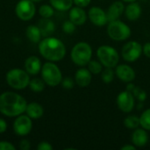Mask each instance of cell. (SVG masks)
I'll return each instance as SVG.
<instances>
[{"mask_svg": "<svg viewBox=\"0 0 150 150\" xmlns=\"http://www.w3.org/2000/svg\"><path fill=\"white\" fill-rule=\"evenodd\" d=\"M26 100L18 93L6 91L0 95V112L7 117H18L25 112Z\"/></svg>", "mask_w": 150, "mask_h": 150, "instance_id": "6da1fadb", "label": "cell"}, {"mask_svg": "<svg viewBox=\"0 0 150 150\" xmlns=\"http://www.w3.org/2000/svg\"><path fill=\"white\" fill-rule=\"evenodd\" d=\"M40 54L50 62H59L66 54V47L63 42L54 37H46L39 44Z\"/></svg>", "mask_w": 150, "mask_h": 150, "instance_id": "7a4b0ae2", "label": "cell"}, {"mask_svg": "<svg viewBox=\"0 0 150 150\" xmlns=\"http://www.w3.org/2000/svg\"><path fill=\"white\" fill-rule=\"evenodd\" d=\"M72 62L80 67L88 65L92 57V48L87 42L81 41L76 43L70 53Z\"/></svg>", "mask_w": 150, "mask_h": 150, "instance_id": "3957f363", "label": "cell"}, {"mask_svg": "<svg viewBox=\"0 0 150 150\" xmlns=\"http://www.w3.org/2000/svg\"><path fill=\"white\" fill-rule=\"evenodd\" d=\"M6 82L15 90H23L29 85V74L20 69H13L6 74Z\"/></svg>", "mask_w": 150, "mask_h": 150, "instance_id": "277c9868", "label": "cell"}, {"mask_svg": "<svg viewBox=\"0 0 150 150\" xmlns=\"http://www.w3.org/2000/svg\"><path fill=\"white\" fill-rule=\"evenodd\" d=\"M107 34L113 40H126L131 35V28L126 23L119 19H115L109 22L107 26Z\"/></svg>", "mask_w": 150, "mask_h": 150, "instance_id": "5b68a950", "label": "cell"}, {"mask_svg": "<svg viewBox=\"0 0 150 150\" xmlns=\"http://www.w3.org/2000/svg\"><path fill=\"white\" fill-rule=\"evenodd\" d=\"M97 56L99 62L105 68H115L120 61V55L118 51L110 46L103 45L97 50Z\"/></svg>", "mask_w": 150, "mask_h": 150, "instance_id": "8992f818", "label": "cell"}, {"mask_svg": "<svg viewBox=\"0 0 150 150\" xmlns=\"http://www.w3.org/2000/svg\"><path fill=\"white\" fill-rule=\"evenodd\" d=\"M41 76L45 83L49 86L54 87L62 83V75L61 69L54 62H46L41 68Z\"/></svg>", "mask_w": 150, "mask_h": 150, "instance_id": "52a82bcc", "label": "cell"}, {"mask_svg": "<svg viewBox=\"0 0 150 150\" xmlns=\"http://www.w3.org/2000/svg\"><path fill=\"white\" fill-rule=\"evenodd\" d=\"M143 52L142 46L135 40L126 43L121 49V55L126 62H134L137 61Z\"/></svg>", "mask_w": 150, "mask_h": 150, "instance_id": "ba28073f", "label": "cell"}, {"mask_svg": "<svg viewBox=\"0 0 150 150\" xmlns=\"http://www.w3.org/2000/svg\"><path fill=\"white\" fill-rule=\"evenodd\" d=\"M15 11L18 18L23 21H27L33 18L36 9L32 0H20L16 5Z\"/></svg>", "mask_w": 150, "mask_h": 150, "instance_id": "9c48e42d", "label": "cell"}, {"mask_svg": "<svg viewBox=\"0 0 150 150\" xmlns=\"http://www.w3.org/2000/svg\"><path fill=\"white\" fill-rule=\"evenodd\" d=\"M117 105L120 111L128 113L133 111L135 105V98L129 91H121L117 97Z\"/></svg>", "mask_w": 150, "mask_h": 150, "instance_id": "30bf717a", "label": "cell"}, {"mask_svg": "<svg viewBox=\"0 0 150 150\" xmlns=\"http://www.w3.org/2000/svg\"><path fill=\"white\" fill-rule=\"evenodd\" d=\"M33 127V122L31 118L27 115H18L13 123L14 132L19 136L27 135Z\"/></svg>", "mask_w": 150, "mask_h": 150, "instance_id": "8fae6325", "label": "cell"}, {"mask_svg": "<svg viewBox=\"0 0 150 150\" xmlns=\"http://www.w3.org/2000/svg\"><path fill=\"white\" fill-rule=\"evenodd\" d=\"M88 17L92 24L97 26H104L108 22L106 12L100 7L93 6L89 10Z\"/></svg>", "mask_w": 150, "mask_h": 150, "instance_id": "7c38bea8", "label": "cell"}, {"mask_svg": "<svg viewBox=\"0 0 150 150\" xmlns=\"http://www.w3.org/2000/svg\"><path fill=\"white\" fill-rule=\"evenodd\" d=\"M115 74L120 80L125 83H131L135 79V71L132 67L127 64H120L116 66Z\"/></svg>", "mask_w": 150, "mask_h": 150, "instance_id": "4fadbf2b", "label": "cell"}, {"mask_svg": "<svg viewBox=\"0 0 150 150\" xmlns=\"http://www.w3.org/2000/svg\"><path fill=\"white\" fill-rule=\"evenodd\" d=\"M92 79V74L88 69L81 68L79 69L75 75V81L76 84L80 87H87Z\"/></svg>", "mask_w": 150, "mask_h": 150, "instance_id": "5bb4252c", "label": "cell"}, {"mask_svg": "<svg viewBox=\"0 0 150 150\" xmlns=\"http://www.w3.org/2000/svg\"><path fill=\"white\" fill-rule=\"evenodd\" d=\"M69 20L76 25H83L87 20V15L82 7H73L69 11Z\"/></svg>", "mask_w": 150, "mask_h": 150, "instance_id": "9a60e30c", "label": "cell"}, {"mask_svg": "<svg viewBox=\"0 0 150 150\" xmlns=\"http://www.w3.org/2000/svg\"><path fill=\"white\" fill-rule=\"evenodd\" d=\"M124 11H125V5H124V4L121 1L113 2L110 5L108 11L106 12L107 18H108V21L110 22V21L118 19L122 15Z\"/></svg>", "mask_w": 150, "mask_h": 150, "instance_id": "2e32d148", "label": "cell"}, {"mask_svg": "<svg viewBox=\"0 0 150 150\" xmlns=\"http://www.w3.org/2000/svg\"><path fill=\"white\" fill-rule=\"evenodd\" d=\"M149 142V135L144 128L134 129L132 134V142L135 147H144Z\"/></svg>", "mask_w": 150, "mask_h": 150, "instance_id": "e0dca14e", "label": "cell"}, {"mask_svg": "<svg viewBox=\"0 0 150 150\" xmlns=\"http://www.w3.org/2000/svg\"><path fill=\"white\" fill-rule=\"evenodd\" d=\"M41 68V62L37 56H30L25 61V69L30 75L39 74Z\"/></svg>", "mask_w": 150, "mask_h": 150, "instance_id": "ac0fdd59", "label": "cell"}, {"mask_svg": "<svg viewBox=\"0 0 150 150\" xmlns=\"http://www.w3.org/2000/svg\"><path fill=\"white\" fill-rule=\"evenodd\" d=\"M125 14L128 20L135 21L142 15V7L138 3L131 2L125 8Z\"/></svg>", "mask_w": 150, "mask_h": 150, "instance_id": "d6986e66", "label": "cell"}, {"mask_svg": "<svg viewBox=\"0 0 150 150\" xmlns=\"http://www.w3.org/2000/svg\"><path fill=\"white\" fill-rule=\"evenodd\" d=\"M38 27L40 30L41 35L44 37H48L50 34H52L55 29V25L54 24V22L49 19V18H43L42 19H40L39 21L38 24Z\"/></svg>", "mask_w": 150, "mask_h": 150, "instance_id": "ffe728a7", "label": "cell"}, {"mask_svg": "<svg viewBox=\"0 0 150 150\" xmlns=\"http://www.w3.org/2000/svg\"><path fill=\"white\" fill-rule=\"evenodd\" d=\"M25 112H26V115L29 116L31 119L36 120V119H40L42 117L44 111H43V107L40 104L33 102L26 105Z\"/></svg>", "mask_w": 150, "mask_h": 150, "instance_id": "44dd1931", "label": "cell"}, {"mask_svg": "<svg viewBox=\"0 0 150 150\" xmlns=\"http://www.w3.org/2000/svg\"><path fill=\"white\" fill-rule=\"evenodd\" d=\"M26 36L29 39V40H31L33 43H38L40 41L41 39V33L40 28L38 27V25H31L29 26H27L26 31H25Z\"/></svg>", "mask_w": 150, "mask_h": 150, "instance_id": "7402d4cb", "label": "cell"}, {"mask_svg": "<svg viewBox=\"0 0 150 150\" xmlns=\"http://www.w3.org/2000/svg\"><path fill=\"white\" fill-rule=\"evenodd\" d=\"M54 9L65 11L72 8L73 0H49Z\"/></svg>", "mask_w": 150, "mask_h": 150, "instance_id": "603a6c76", "label": "cell"}, {"mask_svg": "<svg viewBox=\"0 0 150 150\" xmlns=\"http://www.w3.org/2000/svg\"><path fill=\"white\" fill-rule=\"evenodd\" d=\"M124 125L127 128L136 129L141 126L140 118L135 115H129L124 120Z\"/></svg>", "mask_w": 150, "mask_h": 150, "instance_id": "cb8c5ba5", "label": "cell"}, {"mask_svg": "<svg viewBox=\"0 0 150 150\" xmlns=\"http://www.w3.org/2000/svg\"><path fill=\"white\" fill-rule=\"evenodd\" d=\"M29 87L34 92H40L45 88V82L43 79L41 80L40 78H33L30 80Z\"/></svg>", "mask_w": 150, "mask_h": 150, "instance_id": "d4e9b609", "label": "cell"}, {"mask_svg": "<svg viewBox=\"0 0 150 150\" xmlns=\"http://www.w3.org/2000/svg\"><path fill=\"white\" fill-rule=\"evenodd\" d=\"M88 69L93 75H98L103 70V64L98 61L91 60L88 63Z\"/></svg>", "mask_w": 150, "mask_h": 150, "instance_id": "484cf974", "label": "cell"}, {"mask_svg": "<svg viewBox=\"0 0 150 150\" xmlns=\"http://www.w3.org/2000/svg\"><path fill=\"white\" fill-rule=\"evenodd\" d=\"M140 123L142 128L150 131V108L142 112L140 117Z\"/></svg>", "mask_w": 150, "mask_h": 150, "instance_id": "4316f807", "label": "cell"}, {"mask_svg": "<svg viewBox=\"0 0 150 150\" xmlns=\"http://www.w3.org/2000/svg\"><path fill=\"white\" fill-rule=\"evenodd\" d=\"M115 72L112 68H105L101 72V77L105 83H111L114 79Z\"/></svg>", "mask_w": 150, "mask_h": 150, "instance_id": "83f0119b", "label": "cell"}, {"mask_svg": "<svg viewBox=\"0 0 150 150\" xmlns=\"http://www.w3.org/2000/svg\"><path fill=\"white\" fill-rule=\"evenodd\" d=\"M54 7L48 4H43L39 9V13L42 18H50L54 15Z\"/></svg>", "mask_w": 150, "mask_h": 150, "instance_id": "f1b7e54d", "label": "cell"}, {"mask_svg": "<svg viewBox=\"0 0 150 150\" xmlns=\"http://www.w3.org/2000/svg\"><path fill=\"white\" fill-rule=\"evenodd\" d=\"M132 93L134 94V98H135L139 102H141V103L144 102V101L146 100V98H147V93H146V91H143V90H142L140 87L135 86V87L134 88V90L132 91Z\"/></svg>", "mask_w": 150, "mask_h": 150, "instance_id": "f546056e", "label": "cell"}, {"mask_svg": "<svg viewBox=\"0 0 150 150\" xmlns=\"http://www.w3.org/2000/svg\"><path fill=\"white\" fill-rule=\"evenodd\" d=\"M62 30L65 33H68V34H71L75 32L76 30V25L70 21V20H68V21H65L62 25Z\"/></svg>", "mask_w": 150, "mask_h": 150, "instance_id": "4dcf8cb0", "label": "cell"}, {"mask_svg": "<svg viewBox=\"0 0 150 150\" xmlns=\"http://www.w3.org/2000/svg\"><path fill=\"white\" fill-rule=\"evenodd\" d=\"M62 85L64 89L66 90H70L74 87L75 83L74 80L71 77H66L63 80H62Z\"/></svg>", "mask_w": 150, "mask_h": 150, "instance_id": "1f68e13d", "label": "cell"}, {"mask_svg": "<svg viewBox=\"0 0 150 150\" xmlns=\"http://www.w3.org/2000/svg\"><path fill=\"white\" fill-rule=\"evenodd\" d=\"M16 148L8 142H0V150H15Z\"/></svg>", "mask_w": 150, "mask_h": 150, "instance_id": "d6a6232c", "label": "cell"}, {"mask_svg": "<svg viewBox=\"0 0 150 150\" xmlns=\"http://www.w3.org/2000/svg\"><path fill=\"white\" fill-rule=\"evenodd\" d=\"M37 149H38V150H52L53 149V146L47 142H41L39 143Z\"/></svg>", "mask_w": 150, "mask_h": 150, "instance_id": "836d02e7", "label": "cell"}, {"mask_svg": "<svg viewBox=\"0 0 150 150\" xmlns=\"http://www.w3.org/2000/svg\"><path fill=\"white\" fill-rule=\"evenodd\" d=\"M91 0H73V3L78 7L84 8V7H87L91 4Z\"/></svg>", "mask_w": 150, "mask_h": 150, "instance_id": "e575fe53", "label": "cell"}, {"mask_svg": "<svg viewBox=\"0 0 150 150\" xmlns=\"http://www.w3.org/2000/svg\"><path fill=\"white\" fill-rule=\"evenodd\" d=\"M31 148V144L27 140H22L19 142V149L21 150H29Z\"/></svg>", "mask_w": 150, "mask_h": 150, "instance_id": "d590c367", "label": "cell"}, {"mask_svg": "<svg viewBox=\"0 0 150 150\" xmlns=\"http://www.w3.org/2000/svg\"><path fill=\"white\" fill-rule=\"evenodd\" d=\"M143 54L148 57L150 58V42L145 43V45L143 46Z\"/></svg>", "mask_w": 150, "mask_h": 150, "instance_id": "8d00e7d4", "label": "cell"}, {"mask_svg": "<svg viewBox=\"0 0 150 150\" xmlns=\"http://www.w3.org/2000/svg\"><path fill=\"white\" fill-rule=\"evenodd\" d=\"M7 129V124L4 120L0 119V134H3Z\"/></svg>", "mask_w": 150, "mask_h": 150, "instance_id": "74e56055", "label": "cell"}, {"mask_svg": "<svg viewBox=\"0 0 150 150\" xmlns=\"http://www.w3.org/2000/svg\"><path fill=\"white\" fill-rule=\"evenodd\" d=\"M136 149V147L134 145H125L123 147H121V150H134Z\"/></svg>", "mask_w": 150, "mask_h": 150, "instance_id": "f35d334b", "label": "cell"}, {"mask_svg": "<svg viewBox=\"0 0 150 150\" xmlns=\"http://www.w3.org/2000/svg\"><path fill=\"white\" fill-rule=\"evenodd\" d=\"M124 2H127V3H131V2H135L136 0H122Z\"/></svg>", "mask_w": 150, "mask_h": 150, "instance_id": "ab89813d", "label": "cell"}, {"mask_svg": "<svg viewBox=\"0 0 150 150\" xmlns=\"http://www.w3.org/2000/svg\"><path fill=\"white\" fill-rule=\"evenodd\" d=\"M33 3H39V2H40V1H42V0H32Z\"/></svg>", "mask_w": 150, "mask_h": 150, "instance_id": "60d3db41", "label": "cell"}]
</instances>
